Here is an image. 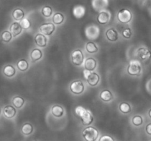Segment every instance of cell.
Returning a JSON list of instances; mask_svg holds the SVG:
<instances>
[{
	"mask_svg": "<svg viewBox=\"0 0 151 141\" xmlns=\"http://www.w3.org/2000/svg\"><path fill=\"white\" fill-rule=\"evenodd\" d=\"M63 113H64V110L62 106H59V105H55L52 107V114L56 118H60L63 116Z\"/></svg>",
	"mask_w": 151,
	"mask_h": 141,
	"instance_id": "e0dca14e",
	"label": "cell"
},
{
	"mask_svg": "<svg viewBox=\"0 0 151 141\" xmlns=\"http://www.w3.org/2000/svg\"><path fill=\"white\" fill-rule=\"evenodd\" d=\"M63 20H64V16L60 13H55L52 17V22L55 25H60L61 23H63Z\"/></svg>",
	"mask_w": 151,
	"mask_h": 141,
	"instance_id": "83f0119b",
	"label": "cell"
},
{
	"mask_svg": "<svg viewBox=\"0 0 151 141\" xmlns=\"http://www.w3.org/2000/svg\"><path fill=\"white\" fill-rule=\"evenodd\" d=\"M13 104L15 107H16L17 109L22 107V106L24 103V100L22 97L21 96H16V97L13 98Z\"/></svg>",
	"mask_w": 151,
	"mask_h": 141,
	"instance_id": "7402d4cb",
	"label": "cell"
},
{
	"mask_svg": "<svg viewBox=\"0 0 151 141\" xmlns=\"http://www.w3.org/2000/svg\"><path fill=\"white\" fill-rule=\"evenodd\" d=\"M106 37L110 41H116L118 39V33L114 28H110L106 33Z\"/></svg>",
	"mask_w": 151,
	"mask_h": 141,
	"instance_id": "2e32d148",
	"label": "cell"
},
{
	"mask_svg": "<svg viewBox=\"0 0 151 141\" xmlns=\"http://www.w3.org/2000/svg\"><path fill=\"white\" fill-rule=\"evenodd\" d=\"M12 16H13V19L15 20H22V19L24 16V12L22 9L21 8H16L13 10V13H12Z\"/></svg>",
	"mask_w": 151,
	"mask_h": 141,
	"instance_id": "44dd1931",
	"label": "cell"
},
{
	"mask_svg": "<svg viewBox=\"0 0 151 141\" xmlns=\"http://www.w3.org/2000/svg\"><path fill=\"white\" fill-rule=\"evenodd\" d=\"M110 19V13L107 11H101L97 16V22L101 25H106Z\"/></svg>",
	"mask_w": 151,
	"mask_h": 141,
	"instance_id": "7c38bea8",
	"label": "cell"
},
{
	"mask_svg": "<svg viewBox=\"0 0 151 141\" xmlns=\"http://www.w3.org/2000/svg\"><path fill=\"white\" fill-rule=\"evenodd\" d=\"M22 132L24 135H29L33 132V127L30 124H25L22 127Z\"/></svg>",
	"mask_w": 151,
	"mask_h": 141,
	"instance_id": "cb8c5ba5",
	"label": "cell"
},
{
	"mask_svg": "<svg viewBox=\"0 0 151 141\" xmlns=\"http://www.w3.org/2000/svg\"><path fill=\"white\" fill-rule=\"evenodd\" d=\"M148 115H149V117L151 118V109L149 110V112H148Z\"/></svg>",
	"mask_w": 151,
	"mask_h": 141,
	"instance_id": "e575fe53",
	"label": "cell"
},
{
	"mask_svg": "<svg viewBox=\"0 0 151 141\" xmlns=\"http://www.w3.org/2000/svg\"><path fill=\"white\" fill-rule=\"evenodd\" d=\"M41 13H42L43 16L45 17H50L52 14V9L50 6H44L41 10Z\"/></svg>",
	"mask_w": 151,
	"mask_h": 141,
	"instance_id": "f1b7e54d",
	"label": "cell"
},
{
	"mask_svg": "<svg viewBox=\"0 0 151 141\" xmlns=\"http://www.w3.org/2000/svg\"><path fill=\"white\" fill-rule=\"evenodd\" d=\"M55 27L53 25L52 23H44L43 25H41L40 27V31L44 35H50L53 33V32L55 31Z\"/></svg>",
	"mask_w": 151,
	"mask_h": 141,
	"instance_id": "ba28073f",
	"label": "cell"
},
{
	"mask_svg": "<svg viewBox=\"0 0 151 141\" xmlns=\"http://www.w3.org/2000/svg\"><path fill=\"white\" fill-rule=\"evenodd\" d=\"M72 61L76 66H81L84 60V56L81 50H75L72 53Z\"/></svg>",
	"mask_w": 151,
	"mask_h": 141,
	"instance_id": "8992f818",
	"label": "cell"
},
{
	"mask_svg": "<svg viewBox=\"0 0 151 141\" xmlns=\"http://www.w3.org/2000/svg\"><path fill=\"white\" fill-rule=\"evenodd\" d=\"M17 67L22 72H24L29 68V64L24 59H21L17 62Z\"/></svg>",
	"mask_w": 151,
	"mask_h": 141,
	"instance_id": "603a6c76",
	"label": "cell"
},
{
	"mask_svg": "<svg viewBox=\"0 0 151 141\" xmlns=\"http://www.w3.org/2000/svg\"><path fill=\"white\" fill-rule=\"evenodd\" d=\"M119 110L122 113L128 114L129 112H131V106L129 103L123 102V103H121L120 105H119Z\"/></svg>",
	"mask_w": 151,
	"mask_h": 141,
	"instance_id": "4316f807",
	"label": "cell"
},
{
	"mask_svg": "<svg viewBox=\"0 0 151 141\" xmlns=\"http://www.w3.org/2000/svg\"><path fill=\"white\" fill-rule=\"evenodd\" d=\"M100 141H113L114 139L109 135H104L100 139Z\"/></svg>",
	"mask_w": 151,
	"mask_h": 141,
	"instance_id": "d6a6232c",
	"label": "cell"
},
{
	"mask_svg": "<svg viewBox=\"0 0 151 141\" xmlns=\"http://www.w3.org/2000/svg\"><path fill=\"white\" fill-rule=\"evenodd\" d=\"M132 123L136 127H139L143 124V118L140 115H136V116L133 117Z\"/></svg>",
	"mask_w": 151,
	"mask_h": 141,
	"instance_id": "f546056e",
	"label": "cell"
},
{
	"mask_svg": "<svg viewBox=\"0 0 151 141\" xmlns=\"http://www.w3.org/2000/svg\"><path fill=\"white\" fill-rule=\"evenodd\" d=\"M0 115H1V108H0Z\"/></svg>",
	"mask_w": 151,
	"mask_h": 141,
	"instance_id": "d590c367",
	"label": "cell"
},
{
	"mask_svg": "<svg viewBox=\"0 0 151 141\" xmlns=\"http://www.w3.org/2000/svg\"><path fill=\"white\" fill-rule=\"evenodd\" d=\"M75 114L81 119L82 124L85 126L90 125L94 121V117L92 114L88 109H84L82 106H78L75 109Z\"/></svg>",
	"mask_w": 151,
	"mask_h": 141,
	"instance_id": "6da1fadb",
	"label": "cell"
},
{
	"mask_svg": "<svg viewBox=\"0 0 151 141\" xmlns=\"http://www.w3.org/2000/svg\"><path fill=\"white\" fill-rule=\"evenodd\" d=\"M97 66V61L93 58H88L86 59L85 64H84V67L86 70L88 71H93L96 68Z\"/></svg>",
	"mask_w": 151,
	"mask_h": 141,
	"instance_id": "5bb4252c",
	"label": "cell"
},
{
	"mask_svg": "<svg viewBox=\"0 0 151 141\" xmlns=\"http://www.w3.org/2000/svg\"><path fill=\"white\" fill-rule=\"evenodd\" d=\"M100 99H101L102 101H106V102L110 101L112 100V98H113L112 93L108 90H103V91L100 93Z\"/></svg>",
	"mask_w": 151,
	"mask_h": 141,
	"instance_id": "d6986e66",
	"label": "cell"
},
{
	"mask_svg": "<svg viewBox=\"0 0 151 141\" xmlns=\"http://www.w3.org/2000/svg\"><path fill=\"white\" fill-rule=\"evenodd\" d=\"M42 52L39 49H34L30 53V57L32 61H36L40 60L42 58Z\"/></svg>",
	"mask_w": 151,
	"mask_h": 141,
	"instance_id": "ffe728a7",
	"label": "cell"
},
{
	"mask_svg": "<svg viewBox=\"0 0 151 141\" xmlns=\"http://www.w3.org/2000/svg\"><path fill=\"white\" fill-rule=\"evenodd\" d=\"M132 13L128 9L123 8L119 10L117 13V19L121 23L127 24L129 23L132 19Z\"/></svg>",
	"mask_w": 151,
	"mask_h": 141,
	"instance_id": "277c9868",
	"label": "cell"
},
{
	"mask_svg": "<svg viewBox=\"0 0 151 141\" xmlns=\"http://www.w3.org/2000/svg\"><path fill=\"white\" fill-rule=\"evenodd\" d=\"M122 36H123L124 38H128H128H131V35H132V32H131L130 28H126V29H125L123 31H122Z\"/></svg>",
	"mask_w": 151,
	"mask_h": 141,
	"instance_id": "1f68e13d",
	"label": "cell"
},
{
	"mask_svg": "<svg viewBox=\"0 0 151 141\" xmlns=\"http://www.w3.org/2000/svg\"><path fill=\"white\" fill-rule=\"evenodd\" d=\"M3 73L5 76L11 78V77L14 76L16 74V69L12 65H6L3 69Z\"/></svg>",
	"mask_w": 151,
	"mask_h": 141,
	"instance_id": "ac0fdd59",
	"label": "cell"
},
{
	"mask_svg": "<svg viewBox=\"0 0 151 141\" xmlns=\"http://www.w3.org/2000/svg\"><path fill=\"white\" fill-rule=\"evenodd\" d=\"M20 25L21 26H22V27L23 28V29H28V28L30 27L31 26V23L30 22H29V20H28V19H22V20H21L20 22Z\"/></svg>",
	"mask_w": 151,
	"mask_h": 141,
	"instance_id": "4dcf8cb0",
	"label": "cell"
},
{
	"mask_svg": "<svg viewBox=\"0 0 151 141\" xmlns=\"http://www.w3.org/2000/svg\"><path fill=\"white\" fill-rule=\"evenodd\" d=\"M35 42L37 46L40 47H44L47 46V38L44 34L38 33L35 37Z\"/></svg>",
	"mask_w": 151,
	"mask_h": 141,
	"instance_id": "30bf717a",
	"label": "cell"
},
{
	"mask_svg": "<svg viewBox=\"0 0 151 141\" xmlns=\"http://www.w3.org/2000/svg\"><path fill=\"white\" fill-rule=\"evenodd\" d=\"M3 114H4V117L8 119L13 118L16 114V109L12 106H6L3 109Z\"/></svg>",
	"mask_w": 151,
	"mask_h": 141,
	"instance_id": "4fadbf2b",
	"label": "cell"
},
{
	"mask_svg": "<svg viewBox=\"0 0 151 141\" xmlns=\"http://www.w3.org/2000/svg\"><path fill=\"white\" fill-rule=\"evenodd\" d=\"M128 73L133 76L139 75L142 71L141 64L137 60H132L128 67Z\"/></svg>",
	"mask_w": 151,
	"mask_h": 141,
	"instance_id": "3957f363",
	"label": "cell"
},
{
	"mask_svg": "<svg viewBox=\"0 0 151 141\" xmlns=\"http://www.w3.org/2000/svg\"><path fill=\"white\" fill-rule=\"evenodd\" d=\"M22 27L19 22H13L10 27V32L13 37H16L22 33Z\"/></svg>",
	"mask_w": 151,
	"mask_h": 141,
	"instance_id": "8fae6325",
	"label": "cell"
},
{
	"mask_svg": "<svg viewBox=\"0 0 151 141\" xmlns=\"http://www.w3.org/2000/svg\"><path fill=\"white\" fill-rule=\"evenodd\" d=\"M12 38H13V35H12L11 33H10V31L4 30V32H2V33H1V39L3 42H10L12 40Z\"/></svg>",
	"mask_w": 151,
	"mask_h": 141,
	"instance_id": "d4e9b609",
	"label": "cell"
},
{
	"mask_svg": "<svg viewBox=\"0 0 151 141\" xmlns=\"http://www.w3.org/2000/svg\"><path fill=\"white\" fill-rule=\"evenodd\" d=\"M84 75H85V78H86L87 81H88V84L91 87L97 86L100 81V76H99L98 74L95 73V72H91L86 69L84 71Z\"/></svg>",
	"mask_w": 151,
	"mask_h": 141,
	"instance_id": "5b68a950",
	"label": "cell"
},
{
	"mask_svg": "<svg viewBox=\"0 0 151 141\" xmlns=\"http://www.w3.org/2000/svg\"><path fill=\"white\" fill-rule=\"evenodd\" d=\"M146 132H147L149 135H151V124H148L146 126Z\"/></svg>",
	"mask_w": 151,
	"mask_h": 141,
	"instance_id": "836d02e7",
	"label": "cell"
},
{
	"mask_svg": "<svg viewBox=\"0 0 151 141\" xmlns=\"http://www.w3.org/2000/svg\"><path fill=\"white\" fill-rule=\"evenodd\" d=\"M138 56L142 61H147L151 59V52L146 47H140L137 51Z\"/></svg>",
	"mask_w": 151,
	"mask_h": 141,
	"instance_id": "9c48e42d",
	"label": "cell"
},
{
	"mask_svg": "<svg viewBox=\"0 0 151 141\" xmlns=\"http://www.w3.org/2000/svg\"><path fill=\"white\" fill-rule=\"evenodd\" d=\"M86 50L89 53H95L98 51V47L94 42H88L86 45Z\"/></svg>",
	"mask_w": 151,
	"mask_h": 141,
	"instance_id": "484cf974",
	"label": "cell"
},
{
	"mask_svg": "<svg viewBox=\"0 0 151 141\" xmlns=\"http://www.w3.org/2000/svg\"><path fill=\"white\" fill-rule=\"evenodd\" d=\"M86 12V9L83 6L78 5L74 7L73 15L76 19H81L84 16Z\"/></svg>",
	"mask_w": 151,
	"mask_h": 141,
	"instance_id": "9a60e30c",
	"label": "cell"
},
{
	"mask_svg": "<svg viewBox=\"0 0 151 141\" xmlns=\"http://www.w3.org/2000/svg\"><path fill=\"white\" fill-rule=\"evenodd\" d=\"M70 90L72 93L75 95H80L84 91L83 83L81 81H73L70 84Z\"/></svg>",
	"mask_w": 151,
	"mask_h": 141,
	"instance_id": "52a82bcc",
	"label": "cell"
},
{
	"mask_svg": "<svg viewBox=\"0 0 151 141\" xmlns=\"http://www.w3.org/2000/svg\"><path fill=\"white\" fill-rule=\"evenodd\" d=\"M83 136L87 141H95L98 138L99 132L94 127H88L83 132Z\"/></svg>",
	"mask_w": 151,
	"mask_h": 141,
	"instance_id": "7a4b0ae2",
	"label": "cell"
}]
</instances>
